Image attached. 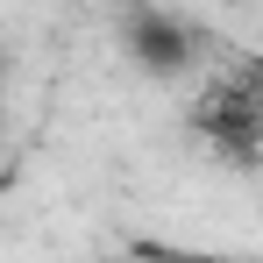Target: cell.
Segmentation results:
<instances>
[{
  "mask_svg": "<svg viewBox=\"0 0 263 263\" xmlns=\"http://www.w3.org/2000/svg\"><path fill=\"white\" fill-rule=\"evenodd\" d=\"M121 50H128L135 71H149V79H185L192 71V29L178 22L171 7H128Z\"/></svg>",
  "mask_w": 263,
  "mask_h": 263,
  "instance_id": "cell-1",
  "label": "cell"
},
{
  "mask_svg": "<svg viewBox=\"0 0 263 263\" xmlns=\"http://www.w3.org/2000/svg\"><path fill=\"white\" fill-rule=\"evenodd\" d=\"M192 263H263V256H192Z\"/></svg>",
  "mask_w": 263,
  "mask_h": 263,
  "instance_id": "cell-2",
  "label": "cell"
}]
</instances>
